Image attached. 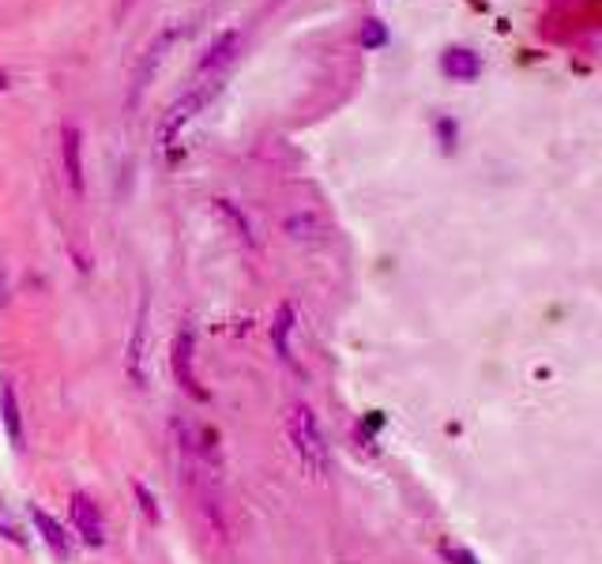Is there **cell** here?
I'll use <instances>...</instances> for the list:
<instances>
[{
	"label": "cell",
	"mask_w": 602,
	"mask_h": 564,
	"mask_svg": "<svg viewBox=\"0 0 602 564\" xmlns=\"http://www.w3.org/2000/svg\"><path fill=\"white\" fill-rule=\"evenodd\" d=\"M215 208L223 211V215L230 218L234 226H238V237H241V241H246V245H252V234H249V223H246V215H238V211H234V203H230V200H215Z\"/></svg>",
	"instance_id": "obj_14"
},
{
	"label": "cell",
	"mask_w": 602,
	"mask_h": 564,
	"mask_svg": "<svg viewBox=\"0 0 602 564\" xmlns=\"http://www.w3.org/2000/svg\"><path fill=\"white\" fill-rule=\"evenodd\" d=\"M441 72L452 79H460V84H471V79L482 72V61H478V53H471V49L463 46H452L441 53Z\"/></svg>",
	"instance_id": "obj_7"
},
{
	"label": "cell",
	"mask_w": 602,
	"mask_h": 564,
	"mask_svg": "<svg viewBox=\"0 0 602 564\" xmlns=\"http://www.w3.org/2000/svg\"><path fill=\"white\" fill-rule=\"evenodd\" d=\"M61 162H64V177H68L72 192L84 196V136L79 128H61Z\"/></svg>",
	"instance_id": "obj_5"
},
{
	"label": "cell",
	"mask_w": 602,
	"mask_h": 564,
	"mask_svg": "<svg viewBox=\"0 0 602 564\" xmlns=\"http://www.w3.org/2000/svg\"><path fill=\"white\" fill-rule=\"evenodd\" d=\"M444 557H449V561H455V564H475V561H471V553L455 550V546H444Z\"/></svg>",
	"instance_id": "obj_17"
},
{
	"label": "cell",
	"mask_w": 602,
	"mask_h": 564,
	"mask_svg": "<svg viewBox=\"0 0 602 564\" xmlns=\"http://www.w3.org/2000/svg\"><path fill=\"white\" fill-rule=\"evenodd\" d=\"M4 87H8V76H4V72H0V91H4Z\"/></svg>",
	"instance_id": "obj_18"
},
{
	"label": "cell",
	"mask_w": 602,
	"mask_h": 564,
	"mask_svg": "<svg viewBox=\"0 0 602 564\" xmlns=\"http://www.w3.org/2000/svg\"><path fill=\"white\" fill-rule=\"evenodd\" d=\"M211 91H215V87H211V84H200L197 91H189V95L181 98V102L170 105L166 117H162V125H159V147H170V143L177 140V133H181V128L189 125L192 113H197L200 105L208 102V95H211Z\"/></svg>",
	"instance_id": "obj_3"
},
{
	"label": "cell",
	"mask_w": 602,
	"mask_h": 564,
	"mask_svg": "<svg viewBox=\"0 0 602 564\" xmlns=\"http://www.w3.org/2000/svg\"><path fill=\"white\" fill-rule=\"evenodd\" d=\"M358 42H362V49H377L388 42V30L380 20H365L362 23V35H358Z\"/></svg>",
	"instance_id": "obj_13"
},
{
	"label": "cell",
	"mask_w": 602,
	"mask_h": 564,
	"mask_svg": "<svg viewBox=\"0 0 602 564\" xmlns=\"http://www.w3.org/2000/svg\"><path fill=\"white\" fill-rule=\"evenodd\" d=\"M136 501H140V512H143V516H148L151 523H159L162 516H159V504H154V497L148 493V486H140V481H136Z\"/></svg>",
	"instance_id": "obj_15"
},
{
	"label": "cell",
	"mask_w": 602,
	"mask_h": 564,
	"mask_svg": "<svg viewBox=\"0 0 602 564\" xmlns=\"http://www.w3.org/2000/svg\"><path fill=\"white\" fill-rule=\"evenodd\" d=\"M287 234L294 237V241H321L324 234V223L316 215H294V218H287Z\"/></svg>",
	"instance_id": "obj_12"
},
{
	"label": "cell",
	"mask_w": 602,
	"mask_h": 564,
	"mask_svg": "<svg viewBox=\"0 0 602 564\" xmlns=\"http://www.w3.org/2000/svg\"><path fill=\"white\" fill-rule=\"evenodd\" d=\"M234 49H238V35H234V30H230V35H223L215 46L208 49V57H203V61H200V76H208V72H211V79H215L218 72H223L226 64L234 61Z\"/></svg>",
	"instance_id": "obj_9"
},
{
	"label": "cell",
	"mask_w": 602,
	"mask_h": 564,
	"mask_svg": "<svg viewBox=\"0 0 602 564\" xmlns=\"http://www.w3.org/2000/svg\"><path fill=\"white\" fill-rule=\"evenodd\" d=\"M68 512H72V527L79 530L87 546H102L105 542V523H102V512L99 504L91 501L87 493H72L68 497Z\"/></svg>",
	"instance_id": "obj_4"
},
{
	"label": "cell",
	"mask_w": 602,
	"mask_h": 564,
	"mask_svg": "<svg viewBox=\"0 0 602 564\" xmlns=\"http://www.w3.org/2000/svg\"><path fill=\"white\" fill-rule=\"evenodd\" d=\"M192 354H197V350H192V328H181L174 335V347H170V365H174L177 384H181L197 403H208V391L200 388L197 369H192Z\"/></svg>",
	"instance_id": "obj_2"
},
{
	"label": "cell",
	"mask_w": 602,
	"mask_h": 564,
	"mask_svg": "<svg viewBox=\"0 0 602 564\" xmlns=\"http://www.w3.org/2000/svg\"><path fill=\"white\" fill-rule=\"evenodd\" d=\"M143 335H148V331H143V313H140V324H136V335H133V347H128V376H133L140 388L148 384V373H143V358H148V354H143Z\"/></svg>",
	"instance_id": "obj_11"
},
{
	"label": "cell",
	"mask_w": 602,
	"mask_h": 564,
	"mask_svg": "<svg viewBox=\"0 0 602 564\" xmlns=\"http://www.w3.org/2000/svg\"><path fill=\"white\" fill-rule=\"evenodd\" d=\"M437 136H441L444 151H452V147H455V125H452V121H437Z\"/></svg>",
	"instance_id": "obj_16"
},
{
	"label": "cell",
	"mask_w": 602,
	"mask_h": 564,
	"mask_svg": "<svg viewBox=\"0 0 602 564\" xmlns=\"http://www.w3.org/2000/svg\"><path fill=\"white\" fill-rule=\"evenodd\" d=\"M287 440L290 448H294L301 471L309 474V478H324L328 474V444H324V433L321 425H316V414L309 411L305 403H294L287 411Z\"/></svg>",
	"instance_id": "obj_1"
},
{
	"label": "cell",
	"mask_w": 602,
	"mask_h": 564,
	"mask_svg": "<svg viewBox=\"0 0 602 564\" xmlns=\"http://www.w3.org/2000/svg\"><path fill=\"white\" fill-rule=\"evenodd\" d=\"M290 328H294V305H279L275 324H272V339H275V350H279L283 362H294V354H290Z\"/></svg>",
	"instance_id": "obj_10"
},
{
	"label": "cell",
	"mask_w": 602,
	"mask_h": 564,
	"mask_svg": "<svg viewBox=\"0 0 602 564\" xmlns=\"http://www.w3.org/2000/svg\"><path fill=\"white\" fill-rule=\"evenodd\" d=\"M30 519H35V527H38V535H42V542L50 546V553L53 557H61V561H72V538L64 535V527L57 523L50 512L46 509H30Z\"/></svg>",
	"instance_id": "obj_6"
},
{
	"label": "cell",
	"mask_w": 602,
	"mask_h": 564,
	"mask_svg": "<svg viewBox=\"0 0 602 564\" xmlns=\"http://www.w3.org/2000/svg\"><path fill=\"white\" fill-rule=\"evenodd\" d=\"M0 414H4L8 440H12L15 448H23V414H20V399H15L12 384H0Z\"/></svg>",
	"instance_id": "obj_8"
}]
</instances>
